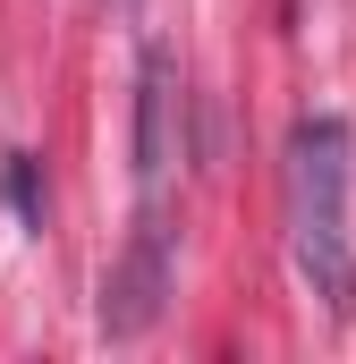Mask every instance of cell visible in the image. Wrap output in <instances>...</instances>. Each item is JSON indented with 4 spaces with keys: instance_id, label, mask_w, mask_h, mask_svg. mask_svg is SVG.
I'll use <instances>...</instances> for the list:
<instances>
[{
    "instance_id": "obj_1",
    "label": "cell",
    "mask_w": 356,
    "mask_h": 364,
    "mask_svg": "<svg viewBox=\"0 0 356 364\" xmlns=\"http://www.w3.org/2000/svg\"><path fill=\"white\" fill-rule=\"evenodd\" d=\"M280 203H288V263L323 296L331 322L356 314V127L340 110H314L288 127V170H280Z\"/></svg>"
},
{
    "instance_id": "obj_2",
    "label": "cell",
    "mask_w": 356,
    "mask_h": 364,
    "mask_svg": "<svg viewBox=\"0 0 356 364\" xmlns=\"http://www.w3.org/2000/svg\"><path fill=\"white\" fill-rule=\"evenodd\" d=\"M162 305H170V229H162V212L145 203V220H136L119 272L102 288V331H110V339H145V331L162 322Z\"/></svg>"
},
{
    "instance_id": "obj_3",
    "label": "cell",
    "mask_w": 356,
    "mask_h": 364,
    "mask_svg": "<svg viewBox=\"0 0 356 364\" xmlns=\"http://www.w3.org/2000/svg\"><path fill=\"white\" fill-rule=\"evenodd\" d=\"M170 110H178V68L162 43H145V60H136V178L162 186L170 170Z\"/></svg>"
},
{
    "instance_id": "obj_4",
    "label": "cell",
    "mask_w": 356,
    "mask_h": 364,
    "mask_svg": "<svg viewBox=\"0 0 356 364\" xmlns=\"http://www.w3.org/2000/svg\"><path fill=\"white\" fill-rule=\"evenodd\" d=\"M9 203H17L26 229H43V195H34V161L26 153H9Z\"/></svg>"
}]
</instances>
